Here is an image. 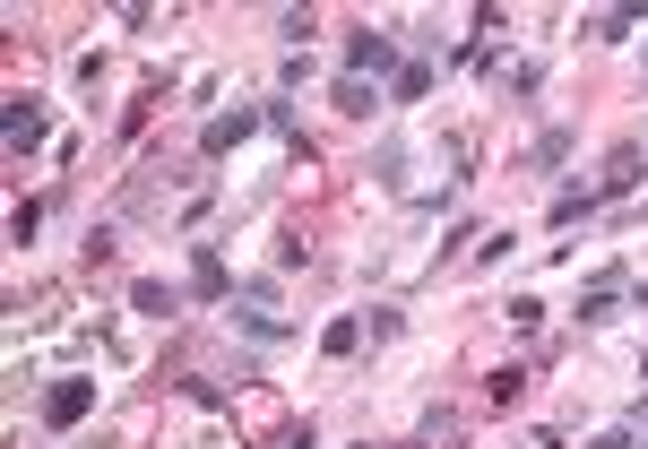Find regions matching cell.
Here are the masks:
<instances>
[{
	"instance_id": "5b68a950",
	"label": "cell",
	"mask_w": 648,
	"mask_h": 449,
	"mask_svg": "<svg viewBox=\"0 0 648 449\" xmlns=\"http://www.w3.org/2000/svg\"><path fill=\"white\" fill-rule=\"evenodd\" d=\"M35 139H44V113H35V104L18 96V104H9V156H26Z\"/></svg>"
},
{
	"instance_id": "7c38bea8",
	"label": "cell",
	"mask_w": 648,
	"mask_h": 449,
	"mask_svg": "<svg viewBox=\"0 0 648 449\" xmlns=\"http://www.w3.org/2000/svg\"><path fill=\"white\" fill-rule=\"evenodd\" d=\"M424 87H433V70H424V61H406V70H399V104H415Z\"/></svg>"
},
{
	"instance_id": "6da1fadb",
	"label": "cell",
	"mask_w": 648,
	"mask_h": 449,
	"mask_svg": "<svg viewBox=\"0 0 648 449\" xmlns=\"http://www.w3.org/2000/svg\"><path fill=\"white\" fill-rule=\"evenodd\" d=\"M381 78V70H399V35H381V26H363V35H347V78Z\"/></svg>"
},
{
	"instance_id": "7a4b0ae2",
	"label": "cell",
	"mask_w": 648,
	"mask_h": 449,
	"mask_svg": "<svg viewBox=\"0 0 648 449\" xmlns=\"http://www.w3.org/2000/svg\"><path fill=\"white\" fill-rule=\"evenodd\" d=\"M87 406H96V381H61V389H44V424L70 432V424H87Z\"/></svg>"
},
{
	"instance_id": "4fadbf2b",
	"label": "cell",
	"mask_w": 648,
	"mask_h": 449,
	"mask_svg": "<svg viewBox=\"0 0 648 449\" xmlns=\"http://www.w3.org/2000/svg\"><path fill=\"white\" fill-rule=\"evenodd\" d=\"M130 302H139V311H156V320H164V311H173V286H130Z\"/></svg>"
},
{
	"instance_id": "9c48e42d",
	"label": "cell",
	"mask_w": 648,
	"mask_h": 449,
	"mask_svg": "<svg viewBox=\"0 0 648 449\" xmlns=\"http://www.w3.org/2000/svg\"><path fill=\"white\" fill-rule=\"evenodd\" d=\"M648 9H605V18H588V35H631Z\"/></svg>"
},
{
	"instance_id": "30bf717a",
	"label": "cell",
	"mask_w": 648,
	"mask_h": 449,
	"mask_svg": "<svg viewBox=\"0 0 648 449\" xmlns=\"http://www.w3.org/2000/svg\"><path fill=\"white\" fill-rule=\"evenodd\" d=\"M372 104H381V96H372V87H363V78H347V87H338V113H354V121H363V113H372Z\"/></svg>"
},
{
	"instance_id": "52a82bcc",
	"label": "cell",
	"mask_w": 648,
	"mask_h": 449,
	"mask_svg": "<svg viewBox=\"0 0 648 449\" xmlns=\"http://www.w3.org/2000/svg\"><path fill=\"white\" fill-rule=\"evenodd\" d=\"M191 295H200V302L225 295V268H216V250H200V268H191Z\"/></svg>"
},
{
	"instance_id": "3957f363",
	"label": "cell",
	"mask_w": 648,
	"mask_h": 449,
	"mask_svg": "<svg viewBox=\"0 0 648 449\" xmlns=\"http://www.w3.org/2000/svg\"><path fill=\"white\" fill-rule=\"evenodd\" d=\"M259 121H268V113H216V121L200 130V156H225V148H243L251 130H259Z\"/></svg>"
},
{
	"instance_id": "8fae6325",
	"label": "cell",
	"mask_w": 648,
	"mask_h": 449,
	"mask_svg": "<svg viewBox=\"0 0 648 449\" xmlns=\"http://www.w3.org/2000/svg\"><path fill=\"white\" fill-rule=\"evenodd\" d=\"M588 207H597V191H562V200H553V225H571V216H588Z\"/></svg>"
},
{
	"instance_id": "277c9868",
	"label": "cell",
	"mask_w": 648,
	"mask_h": 449,
	"mask_svg": "<svg viewBox=\"0 0 648 449\" xmlns=\"http://www.w3.org/2000/svg\"><path fill=\"white\" fill-rule=\"evenodd\" d=\"M614 302H623V268H605L597 286L580 295V320H614Z\"/></svg>"
},
{
	"instance_id": "ba28073f",
	"label": "cell",
	"mask_w": 648,
	"mask_h": 449,
	"mask_svg": "<svg viewBox=\"0 0 648 449\" xmlns=\"http://www.w3.org/2000/svg\"><path fill=\"white\" fill-rule=\"evenodd\" d=\"M320 346H329V354H354V346H363V320H354V311H347V320H329V329H320Z\"/></svg>"
},
{
	"instance_id": "8992f818",
	"label": "cell",
	"mask_w": 648,
	"mask_h": 449,
	"mask_svg": "<svg viewBox=\"0 0 648 449\" xmlns=\"http://www.w3.org/2000/svg\"><path fill=\"white\" fill-rule=\"evenodd\" d=\"M631 182H640V148H614V156H605V182H597V191L614 200V191H631Z\"/></svg>"
},
{
	"instance_id": "5bb4252c",
	"label": "cell",
	"mask_w": 648,
	"mask_h": 449,
	"mask_svg": "<svg viewBox=\"0 0 648 449\" xmlns=\"http://www.w3.org/2000/svg\"><path fill=\"white\" fill-rule=\"evenodd\" d=\"M277 449H311V424H302V432H286V441H277Z\"/></svg>"
}]
</instances>
